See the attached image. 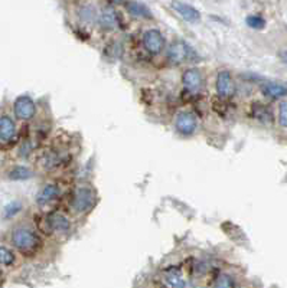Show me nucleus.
I'll return each instance as SVG.
<instances>
[{"label":"nucleus","mask_w":287,"mask_h":288,"mask_svg":"<svg viewBox=\"0 0 287 288\" xmlns=\"http://www.w3.org/2000/svg\"><path fill=\"white\" fill-rule=\"evenodd\" d=\"M12 242L18 249L28 252V251H34L38 247L39 238L34 231H31L28 228H18V229H15V232L12 235Z\"/></svg>","instance_id":"1"},{"label":"nucleus","mask_w":287,"mask_h":288,"mask_svg":"<svg viewBox=\"0 0 287 288\" xmlns=\"http://www.w3.org/2000/svg\"><path fill=\"white\" fill-rule=\"evenodd\" d=\"M94 201L95 195L90 187H78L72 198V209L78 213H82L94 205Z\"/></svg>","instance_id":"2"},{"label":"nucleus","mask_w":287,"mask_h":288,"mask_svg":"<svg viewBox=\"0 0 287 288\" xmlns=\"http://www.w3.org/2000/svg\"><path fill=\"white\" fill-rule=\"evenodd\" d=\"M175 127L178 130V133H180L182 136H191L197 131L198 121L194 113L191 111H180L176 116L175 120Z\"/></svg>","instance_id":"3"},{"label":"nucleus","mask_w":287,"mask_h":288,"mask_svg":"<svg viewBox=\"0 0 287 288\" xmlns=\"http://www.w3.org/2000/svg\"><path fill=\"white\" fill-rule=\"evenodd\" d=\"M13 110H15V114L18 119L20 120H29L35 116V111H36V107H35V102L31 97L28 95H22L19 98H16L15 101V105H13Z\"/></svg>","instance_id":"4"},{"label":"nucleus","mask_w":287,"mask_h":288,"mask_svg":"<svg viewBox=\"0 0 287 288\" xmlns=\"http://www.w3.org/2000/svg\"><path fill=\"white\" fill-rule=\"evenodd\" d=\"M143 43L149 53L158 55L163 51L164 38L158 29H149V31H146V34L143 36Z\"/></svg>","instance_id":"5"},{"label":"nucleus","mask_w":287,"mask_h":288,"mask_svg":"<svg viewBox=\"0 0 287 288\" xmlns=\"http://www.w3.org/2000/svg\"><path fill=\"white\" fill-rule=\"evenodd\" d=\"M172 9H173L182 19H185V20L189 22V23H197V22H199V19H201L199 10L195 9L194 6L188 4V3H183V1H179V0H173V1H172Z\"/></svg>","instance_id":"6"},{"label":"nucleus","mask_w":287,"mask_h":288,"mask_svg":"<svg viewBox=\"0 0 287 288\" xmlns=\"http://www.w3.org/2000/svg\"><path fill=\"white\" fill-rule=\"evenodd\" d=\"M216 92L221 97H230L234 94V83L230 71H219L216 75Z\"/></svg>","instance_id":"7"},{"label":"nucleus","mask_w":287,"mask_h":288,"mask_svg":"<svg viewBox=\"0 0 287 288\" xmlns=\"http://www.w3.org/2000/svg\"><path fill=\"white\" fill-rule=\"evenodd\" d=\"M189 53H191V49H189V46L185 42L176 41L169 46L167 58L172 62H175V64H180V62L186 61V58L189 56Z\"/></svg>","instance_id":"8"},{"label":"nucleus","mask_w":287,"mask_h":288,"mask_svg":"<svg viewBox=\"0 0 287 288\" xmlns=\"http://www.w3.org/2000/svg\"><path fill=\"white\" fill-rule=\"evenodd\" d=\"M182 83L189 91H198L202 85V74L197 68H189L182 75Z\"/></svg>","instance_id":"9"},{"label":"nucleus","mask_w":287,"mask_h":288,"mask_svg":"<svg viewBox=\"0 0 287 288\" xmlns=\"http://www.w3.org/2000/svg\"><path fill=\"white\" fill-rule=\"evenodd\" d=\"M48 225H49L51 231L58 232V234H67L71 228V223H70L68 218L61 215V213L49 215L48 216Z\"/></svg>","instance_id":"10"},{"label":"nucleus","mask_w":287,"mask_h":288,"mask_svg":"<svg viewBox=\"0 0 287 288\" xmlns=\"http://www.w3.org/2000/svg\"><path fill=\"white\" fill-rule=\"evenodd\" d=\"M15 133H16V127H15L13 120L7 116H1L0 117V140L9 141L13 138Z\"/></svg>","instance_id":"11"},{"label":"nucleus","mask_w":287,"mask_h":288,"mask_svg":"<svg viewBox=\"0 0 287 288\" xmlns=\"http://www.w3.org/2000/svg\"><path fill=\"white\" fill-rule=\"evenodd\" d=\"M59 196V187L56 185H46L36 198V202L39 205H46L52 201H55Z\"/></svg>","instance_id":"12"},{"label":"nucleus","mask_w":287,"mask_h":288,"mask_svg":"<svg viewBox=\"0 0 287 288\" xmlns=\"http://www.w3.org/2000/svg\"><path fill=\"white\" fill-rule=\"evenodd\" d=\"M261 91L264 95L270 97V98H282L287 95V86L282 84L276 83H266L261 85Z\"/></svg>","instance_id":"13"},{"label":"nucleus","mask_w":287,"mask_h":288,"mask_svg":"<svg viewBox=\"0 0 287 288\" xmlns=\"http://www.w3.org/2000/svg\"><path fill=\"white\" fill-rule=\"evenodd\" d=\"M127 10L130 15L136 16V17H142V19H152L153 15L152 12L149 10L147 6H144L143 3H139V1H128L126 4Z\"/></svg>","instance_id":"14"},{"label":"nucleus","mask_w":287,"mask_h":288,"mask_svg":"<svg viewBox=\"0 0 287 288\" xmlns=\"http://www.w3.org/2000/svg\"><path fill=\"white\" fill-rule=\"evenodd\" d=\"M100 23L104 29H108V31L114 29L116 25H117V16H116L114 10L110 9V7L104 9L100 15Z\"/></svg>","instance_id":"15"},{"label":"nucleus","mask_w":287,"mask_h":288,"mask_svg":"<svg viewBox=\"0 0 287 288\" xmlns=\"http://www.w3.org/2000/svg\"><path fill=\"white\" fill-rule=\"evenodd\" d=\"M32 176H34V171L23 166H18V167L12 169L9 173V179H12V180H25V179H31Z\"/></svg>","instance_id":"16"},{"label":"nucleus","mask_w":287,"mask_h":288,"mask_svg":"<svg viewBox=\"0 0 287 288\" xmlns=\"http://www.w3.org/2000/svg\"><path fill=\"white\" fill-rule=\"evenodd\" d=\"M80 19L85 23H94L97 19V12L92 6H82L80 9Z\"/></svg>","instance_id":"17"},{"label":"nucleus","mask_w":287,"mask_h":288,"mask_svg":"<svg viewBox=\"0 0 287 288\" xmlns=\"http://www.w3.org/2000/svg\"><path fill=\"white\" fill-rule=\"evenodd\" d=\"M166 284L169 287L173 288H180V287H186V281L182 278V275H179L178 272H169L166 275Z\"/></svg>","instance_id":"18"},{"label":"nucleus","mask_w":287,"mask_h":288,"mask_svg":"<svg viewBox=\"0 0 287 288\" xmlns=\"http://www.w3.org/2000/svg\"><path fill=\"white\" fill-rule=\"evenodd\" d=\"M246 23L248 28L251 29H255V31H261L266 28V20L258 16V15H251V16H247Z\"/></svg>","instance_id":"19"},{"label":"nucleus","mask_w":287,"mask_h":288,"mask_svg":"<svg viewBox=\"0 0 287 288\" xmlns=\"http://www.w3.org/2000/svg\"><path fill=\"white\" fill-rule=\"evenodd\" d=\"M20 210H22V203L20 202H10L9 205L4 206V209H3V218H6V219L13 218Z\"/></svg>","instance_id":"20"},{"label":"nucleus","mask_w":287,"mask_h":288,"mask_svg":"<svg viewBox=\"0 0 287 288\" xmlns=\"http://www.w3.org/2000/svg\"><path fill=\"white\" fill-rule=\"evenodd\" d=\"M214 286L218 288H230L235 287V283H234V280H233L230 275L222 274V275H219V277L216 278V281L214 283Z\"/></svg>","instance_id":"21"},{"label":"nucleus","mask_w":287,"mask_h":288,"mask_svg":"<svg viewBox=\"0 0 287 288\" xmlns=\"http://www.w3.org/2000/svg\"><path fill=\"white\" fill-rule=\"evenodd\" d=\"M15 261V255L7 249V248L0 247V264L3 265H10Z\"/></svg>","instance_id":"22"},{"label":"nucleus","mask_w":287,"mask_h":288,"mask_svg":"<svg viewBox=\"0 0 287 288\" xmlns=\"http://www.w3.org/2000/svg\"><path fill=\"white\" fill-rule=\"evenodd\" d=\"M279 123L282 127H287V101L282 102L279 107Z\"/></svg>","instance_id":"23"},{"label":"nucleus","mask_w":287,"mask_h":288,"mask_svg":"<svg viewBox=\"0 0 287 288\" xmlns=\"http://www.w3.org/2000/svg\"><path fill=\"white\" fill-rule=\"evenodd\" d=\"M280 58H282V61H283L285 64H287V51H282V52H280Z\"/></svg>","instance_id":"24"},{"label":"nucleus","mask_w":287,"mask_h":288,"mask_svg":"<svg viewBox=\"0 0 287 288\" xmlns=\"http://www.w3.org/2000/svg\"><path fill=\"white\" fill-rule=\"evenodd\" d=\"M113 1H114V3H122L123 0H113Z\"/></svg>","instance_id":"25"},{"label":"nucleus","mask_w":287,"mask_h":288,"mask_svg":"<svg viewBox=\"0 0 287 288\" xmlns=\"http://www.w3.org/2000/svg\"><path fill=\"white\" fill-rule=\"evenodd\" d=\"M0 278H1V275H0Z\"/></svg>","instance_id":"26"}]
</instances>
